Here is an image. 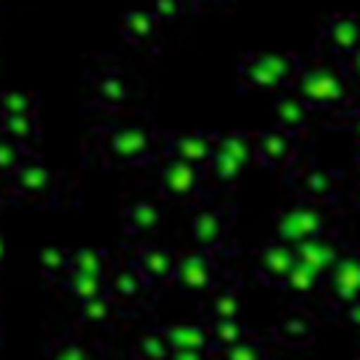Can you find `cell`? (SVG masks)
<instances>
[{
  "instance_id": "3",
  "label": "cell",
  "mask_w": 360,
  "mask_h": 360,
  "mask_svg": "<svg viewBox=\"0 0 360 360\" xmlns=\"http://www.w3.org/2000/svg\"><path fill=\"white\" fill-rule=\"evenodd\" d=\"M160 20L155 17V11L149 6H129L121 20H118V28H121V37L129 39V42H146L152 39V34L158 31Z\"/></svg>"
},
{
  "instance_id": "9",
  "label": "cell",
  "mask_w": 360,
  "mask_h": 360,
  "mask_svg": "<svg viewBox=\"0 0 360 360\" xmlns=\"http://www.w3.org/2000/svg\"><path fill=\"white\" fill-rule=\"evenodd\" d=\"M349 65H352V68H360V45H357V51L349 56Z\"/></svg>"
},
{
  "instance_id": "2",
  "label": "cell",
  "mask_w": 360,
  "mask_h": 360,
  "mask_svg": "<svg viewBox=\"0 0 360 360\" xmlns=\"http://www.w3.org/2000/svg\"><path fill=\"white\" fill-rule=\"evenodd\" d=\"M290 70H292V59L284 53H250L242 62V73L248 76L250 84H259V87L278 84Z\"/></svg>"
},
{
  "instance_id": "7",
  "label": "cell",
  "mask_w": 360,
  "mask_h": 360,
  "mask_svg": "<svg viewBox=\"0 0 360 360\" xmlns=\"http://www.w3.org/2000/svg\"><path fill=\"white\" fill-rule=\"evenodd\" d=\"M281 118H284L287 124H298V121L304 118L301 104H298V101H292V98H287V101L281 104Z\"/></svg>"
},
{
  "instance_id": "8",
  "label": "cell",
  "mask_w": 360,
  "mask_h": 360,
  "mask_svg": "<svg viewBox=\"0 0 360 360\" xmlns=\"http://www.w3.org/2000/svg\"><path fill=\"white\" fill-rule=\"evenodd\" d=\"M101 87H104V93H107L110 98H121V96L127 93V87H124V82H121V79H115V76H107Z\"/></svg>"
},
{
  "instance_id": "10",
  "label": "cell",
  "mask_w": 360,
  "mask_h": 360,
  "mask_svg": "<svg viewBox=\"0 0 360 360\" xmlns=\"http://www.w3.org/2000/svg\"><path fill=\"white\" fill-rule=\"evenodd\" d=\"M354 70V76H357V82H360V68H352Z\"/></svg>"
},
{
  "instance_id": "1",
  "label": "cell",
  "mask_w": 360,
  "mask_h": 360,
  "mask_svg": "<svg viewBox=\"0 0 360 360\" xmlns=\"http://www.w3.org/2000/svg\"><path fill=\"white\" fill-rule=\"evenodd\" d=\"M323 42L340 53V56H352L360 45V14L354 11H340V14H332L326 22H323V31H321Z\"/></svg>"
},
{
  "instance_id": "5",
  "label": "cell",
  "mask_w": 360,
  "mask_h": 360,
  "mask_svg": "<svg viewBox=\"0 0 360 360\" xmlns=\"http://www.w3.org/2000/svg\"><path fill=\"white\" fill-rule=\"evenodd\" d=\"M146 6L155 11V17H158L160 22H174L177 17H183V14L188 11L191 0H149Z\"/></svg>"
},
{
  "instance_id": "6",
  "label": "cell",
  "mask_w": 360,
  "mask_h": 360,
  "mask_svg": "<svg viewBox=\"0 0 360 360\" xmlns=\"http://www.w3.org/2000/svg\"><path fill=\"white\" fill-rule=\"evenodd\" d=\"M169 183H172L174 188H188V186H191V169H188V166H174V169L169 172Z\"/></svg>"
},
{
  "instance_id": "4",
  "label": "cell",
  "mask_w": 360,
  "mask_h": 360,
  "mask_svg": "<svg viewBox=\"0 0 360 360\" xmlns=\"http://www.w3.org/2000/svg\"><path fill=\"white\" fill-rule=\"evenodd\" d=\"M298 87L312 101H332V98H340V93H343L340 79L323 68H307Z\"/></svg>"
}]
</instances>
